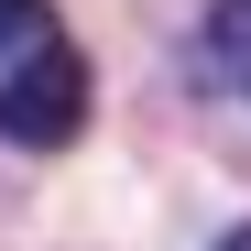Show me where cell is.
Here are the masks:
<instances>
[{
    "mask_svg": "<svg viewBox=\"0 0 251 251\" xmlns=\"http://www.w3.org/2000/svg\"><path fill=\"white\" fill-rule=\"evenodd\" d=\"M219 251H251V229H229V240H219Z\"/></svg>",
    "mask_w": 251,
    "mask_h": 251,
    "instance_id": "3957f363",
    "label": "cell"
},
{
    "mask_svg": "<svg viewBox=\"0 0 251 251\" xmlns=\"http://www.w3.org/2000/svg\"><path fill=\"white\" fill-rule=\"evenodd\" d=\"M0 131L22 153H66L88 131V55L55 0H0Z\"/></svg>",
    "mask_w": 251,
    "mask_h": 251,
    "instance_id": "6da1fadb",
    "label": "cell"
},
{
    "mask_svg": "<svg viewBox=\"0 0 251 251\" xmlns=\"http://www.w3.org/2000/svg\"><path fill=\"white\" fill-rule=\"evenodd\" d=\"M240 44H251V0H229V11L207 22V55H240Z\"/></svg>",
    "mask_w": 251,
    "mask_h": 251,
    "instance_id": "7a4b0ae2",
    "label": "cell"
}]
</instances>
